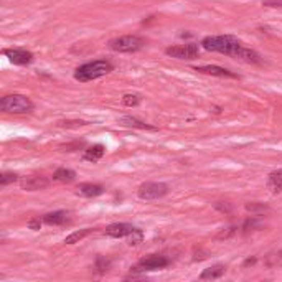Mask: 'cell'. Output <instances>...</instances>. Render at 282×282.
I'll list each match as a JSON object with an SVG mask.
<instances>
[{"label": "cell", "mask_w": 282, "mask_h": 282, "mask_svg": "<svg viewBox=\"0 0 282 282\" xmlns=\"http://www.w3.org/2000/svg\"><path fill=\"white\" fill-rule=\"evenodd\" d=\"M201 46L206 52L223 53L233 58H240L248 63H261V55L254 50H249L241 45V41L233 35H218V37H206L201 40Z\"/></svg>", "instance_id": "6da1fadb"}, {"label": "cell", "mask_w": 282, "mask_h": 282, "mask_svg": "<svg viewBox=\"0 0 282 282\" xmlns=\"http://www.w3.org/2000/svg\"><path fill=\"white\" fill-rule=\"evenodd\" d=\"M114 69V66L106 60H96V61H89L84 63L81 66H78L75 71V79L79 83H88L94 81L98 78H103L106 75H109Z\"/></svg>", "instance_id": "7a4b0ae2"}, {"label": "cell", "mask_w": 282, "mask_h": 282, "mask_svg": "<svg viewBox=\"0 0 282 282\" xmlns=\"http://www.w3.org/2000/svg\"><path fill=\"white\" fill-rule=\"evenodd\" d=\"M33 103L24 94H7L0 99V109L7 114H27L33 111Z\"/></svg>", "instance_id": "3957f363"}, {"label": "cell", "mask_w": 282, "mask_h": 282, "mask_svg": "<svg viewBox=\"0 0 282 282\" xmlns=\"http://www.w3.org/2000/svg\"><path fill=\"white\" fill-rule=\"evenodd\" d=\"M144 45L146 41L137 35H124V37L112 38L109 41V48L118 53H137L144 48Z\"/></svg>", "instance_id": "277c9868"}, {"label": "cell", "mask_w": 282, "mask_h": 282, "mask_svg": "<svg viewBox=\"0 0 282 282\" xmlns=\"http://www.w3.org/2000/svg\"><path fill=\"white\" fill-rule=\"evenodd\" d=\"M167 193H169V186L165 183H158V182H146L139 186V190H137L139 198L146 200V201L163 198Z\"/></svg>", "instance_id": "5b68a950"}, {"label": "cell", "mask_w": 282, "mask_h": 282, "mask_svg": "<svg viewBox=\"0 0 282 282\" xmlns=\"http://www.w3.org/2000/svg\"><path fill=\"white\" fill-rule=\"evenodd\" d=\"M170 264V259L165 257L162 254H152L140 259L137 266L134 267V272H146V271H158V269H163Z\"/></svg>", "instance_id": "8992f818"}, {"label": "cell", "mask_w": 282, "mask_h": 282, "mask_svg": "<svg viewBox=\"0 0 282 282\" xmlns=\"http://www.w3.org/2000/svg\"><path fill=\"white\" fill-rule=\"evenodd\" d=\"M165 53L172 58H177V60H195L200 55V48L195 43H186V45L169 46Z\"/></svg>", "instance_id": "52a82bcc"}, {"label": "cell", "mask_w": 282, "mask_h": 282, "mask_svg": "<svg viewBox=\"0 0 282 282\" xmlns=\"http://www.w3.org/2000/svg\"><path fill=\"white\" fill-rule=\"evenodd\" d=\"M4 55L9 58L10 63L18 64V66H25L33 61V53L24 48H7L4 50Z\"/></svg>", "instance_id": "ba28073f"}, {"label": "cell", "mask_w": 282, "mask_h": 282, "mask_svg": "<svg viewBox=\"0 0 282 282\" xmlns=\"http://www.w3.org/2000/svg\"><path fill=\"white\" fill-rule=\"evenodd\" d=\"M135 231V226L129 225V223H112L106 228L104 234L109 238H115V240H121V238H129Z\"/></svg>", "instance_id": "9c48e42d"}, {"label": "cell", "mask_w": 282, "mask_h": 282, "mask_svg": "<svg viewBox=\"0 0 282 282\" xmlns=\"http://www.w3.org/2000/svg\"><path fill=\"white\" fill-rule=\"evenodd\" d=\"M50 185L48 178L41 177V175H30V177H25L20 180V186L21 190H27V192H38L46 188Z\"/></svg>", "instance_id": "30bf717a"}, {"label": "cell", "mask_w": 282, "mask_h": 282, "mask_svg": "<svg viewBox=\"0 0 282 282\" xmlns=\"http://www.w3.org/2000/svg\"><path fill=\"white\" fill-rule=\"evenodd\" d=\"M195 71H200L203 75H209V76H218V78H233L236 79L238 75H234L233 71H229L226 68L221 66H215V64H205V66H197Z\"/></svg>", "instance_id": "8fae6325"}, {"label": "cell", "mask_w": 282, "mask_h": 282, "mask_svg": "<svg viewBox=\"0 0 282 282\" xmlns=\"http://www.w3.org/2000/svg\"><path fill=\"white\" fill-rule=\"evenodd\" d=\"M104 193V188L101 185L96 183H81L76 188V195L79 197H84V198H94V197H99V195Z\"/></svg>", "instance_id": "7c38bea8"}, {"label": "cell", "mask_w": 282, "mask_h": 282, "mask_svg": "<svg viewBox=\"0 0 282 282\" xmlns=\"http://www.w3.org/2000/svg\"><path fill=\"white\" fill-rule=\"evenodd\" d=\"M43 223L48 226H63L69 223V216L66 212H53V213H46L43 216Z\"/></svg>", "instance_id": "4fadbf2b"}, {"label": "cell", "mask_w": 282, "mask_h": 282, "mask_svg": "<svg viewBox=\"0 0 282 282\" xmlns=\"http://www.w3.org/2000/svg\"><path fill=\"white\" fill-rule=\"evenodd\" d=\"M226 272V267L223 264H215L212 267H206L203 269V272L200 274V279L201 280H212V279H220L225 276Z\"/></svg>", "instance_id": "5bb4252c"}, {"label": "cell", "mask_w": 282, "mask_h": 282, "mask_svg": "<svg viewBox=\"0 0 282 282\" xmlns=\"http://www.w3.org/2000/svg\"><path fill=\"white\" fill-rule=\"evenodd\" d=\"M267 188L271 190V193L277 195L282 192V170H276L269 173L267 177Z\"/></svg>", "instance_id": "9a60e30c"}, {"label": "cell", "mask_w": 282, "mask_h": 282, "mask_svg": "<svg viewBox=\"0 0 282 282\" xmlns=\"http://www.w3.org/2000/svg\"><path fill=\"white\" fill-rule=\"evenodd\" d=\"M104 146H101V144H96V146H92V147H88L84 150V154H83V158L84 160H88V162H98L103 158L104 155Z\"/></svg>", "instance_id": "2e32d148"}, {"label": "cell", "mask_w": 282, "mask_h": 282, "mask_svg": "<svg viewBox=\"0 0 282 282\" xmlns=\"http://www.w3.org/2000/svg\"><path fill=\"white\" fill-rule=\"evenodd\" d=\"M121 124H124L127 127H134V129H142V131H155L157 127L154 126H149L146 122H142L135 118H131V115H124V118H121Z\"/></svg>", "instance_id": "e0dca14e"}, {"label": "cell", "mask_w": 282, "mask_h": 282, "mask_svg": "<svg viewBox=\"0 0 282 282\" xmlns=\"http://www.w3.org/2000/svg\"><path fill=\"white\" fill-rule=\"evenodd\" d=\"M75 178H76V173L69 169H58L53 173V180L60 183H71V182H75Z\"/></svg>", "instance_id": "ac0fdd59"}, {"label": "cell", "mask_w": 282, "mask_h": 282, "mask_svg": "<svg viewBox=\"0 0 282 282\" xmlns=\"http://www.w3.org/2000/svg\"><path fill=\"white\" fill-rule=\"evenodd\" d=\"M92 229L91 228H84V229H79V231H75V233H71L69 236L64 238V244H75V243H79L81 240H84L86 236L91 234Z\"/></svg>", "instance_id": "d6986e66"}, {"label": "cell", "mask_w": 282, "mask_h": 282, "mask_svg": "<svg viewBox=\"0 0 282 282\" xmlns=\"http://www.w3.org/2000/svg\"><path fill=\"white\" fill-rule=\"evenodd\" d=\"M139 103H140L139 94H124V96H122V104L127 106V107H134Z\"/></svg>", "instance_id": "ffe728a7"}, {"label": "cell", "mask_w": 282, "mask_h": 282, "mask_svg": "<svg viewBox=\"0 0 282 282\" xmlns=\"http://www.w3.org/2000/svg\"><path fill=\"white\" fill-rule=\"evenodd\" d=\"M17 180H18L17 173H13V172H4L2 175H0V185L7 186V185H10L13 182H17Z\"/></svg>", "instance_id": "44dd1931"}, {"label": "cell", "mask_w": 282, "mask_h": 282, "mask_svg": "<svg viewBox=\"0 0 282 282\" xmlns=\"http://www.w3.org/2000/svg\"><path fill=\"white\" fill-rule=\"evenodd\" d=\"M109 266H111V263L107 261V259H104V257H98L96 259V271L99 272V274H104V272H107V269H109Z\"/></svg>", "instance_id": "7402d4cb"}, {"label": "cell", "mask_w": 282, "mask_h": 282, "mask_svg": "<svg viewBox=\"0 0 282 282\" xmlns=\"http://www.w3.org/2000/svg\"><path fill=\"white\" fill-rule=\"evenodd\" d=\"M83 126H88L86 121H63L60 122V127H66V129H78V127H83Z\"/></svg>", "instance_id": "603a6c76"}, {"label": "cell", "mask_w": 282, "mask_h": 282, "mask_svg": "<svg viewBox=\"0 0 282 282\" xmlns=\"http://www.w3.org/2000/svg\"><path fill=\"white\" fill-rule=\"evenodd\" d=\"M142 238H144V233H142V229L139 228H135L134 233L129 236V244L131 246H137L139 243H142Z\"/></svg>", "instance_id": "cb8c5ba5"}, {"label": "cell", "mask_w": 282, "mask_h": 282, "mask_svg": "<svg viewBox=\"0 0 282 282\" xmlns=\"http://www.w3.org/2000/svg\"><path fill=\"white\" fill-rule=\"evenodd\" d=\"M84 142H75V144H66V146H61L60 149H63V152H75L76 149L83 147Z\"/></svg>", "instance_id": "d4e9b609"}, {"label": "cell", "mask_w": 282, "mask_h": 282, "mask_svg": "<svg viewBox=\"0 0 282 282\" xmlns=\"http://www.w3.org/2000/svg\"><path fill=\"white\" fill-rule=\"evenodd\" d=\"M41 221H43V220H41ZM41 221H40L38 218H33V220L28 221V228L37 231V229H40V226H41Z\"/></svg>", "instance_id": "484cf974"}, {"label": "cell", "mask_w": 282, "mask_h": 282, "mask_svg": "<svg viewBox=\"0 0 282 282\" xmlns=\"http://www.w3.org/2000/svg\"><path fill=\"white\" fill-rule=\"evenodd\" d=\"M263 5H266V7H280L282 9V0H263Z\"/></svg>", "instance_id": "4316f807"}]
</instances>
